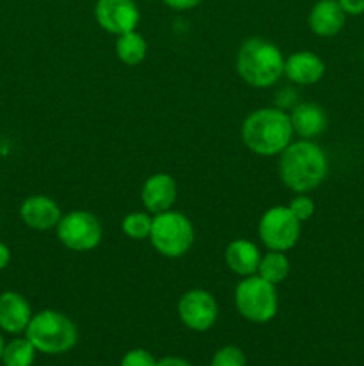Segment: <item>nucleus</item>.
Wrapping results in <instances>:
<instances>
[{
    "instance_id": "f257e3e1",
    "label": "nucleus",
    "mask_w": 364,
    "mask_h": 366,
    "mask_svg": "<svg viewBox=\"0 0 364 366\" xmlns=\"http://www.w3.org/2000/svg\"><path fill=\"white\" fill-rule=\"evenodd\" d=\"M327 172L328 159L323 149L310 139L291 142L280 152L278 175L285 188L291 192H313L325 181Z\"/></svg>"
},
{
    "instance_id": "f03ea898",
    "label": "nucleus",
    "mask_w": 364,
    "mask_h": 366,
    "mask_svg": "<svg viewBox=\"0 0 364 366\" xmlns=\"http://www.w3.org/2000/svg\"><path fill=\"white\" fill-rule=\"evenodd\" d=\"M293 127L289 114L280 107H261L245 118L241 138L248 150L257 156H280L291 143Z\"/></svg>"
},
{
    "instance_id": "7ed1b4c3",
    "label": "nucleus",
    "mask_w": 364,
    "mask_h": 366,
    "mask_svg": "<svg viewBox=\"0 0 364 366\" xmlns=\"http://www.w3.org/2000/svg\"><path fill=\"white\" fill-rule=\"evenodd\" d=\"M285 59L275 43L264 38H248L239 46L236 70L252 88H270L284 75Z\"/></svg>"
},
{
    "instance_id": "20e7f679",
    "label": "nucleus",
    "mask_w": 364,
    "mask_h": 366,
    "mask_svg": "<svg viewBox=\"0 0 364 366\" xmlns=\"http://www.w3.org/2000/svg\"><path fill=\"white\" fill-rule=\"evenodd\" d=\"M25 338L39 352L56 356L74 349L79 331L77 325L66 315L54 310H43L31 318L25 329Z\"/></svg>"
},
{
    "instance_id": "39448f33",
    "label": "nucleus",
    "mask_w": 364,
    "mask_h": 366,
    "mask_svg": "<svg viewBox=\"0 0 364 366\" xmlns=\"http://www.w3.org/2000/svg\"><path fill=\"white\" fill-rule=\"evenodd\" d=\"M148 239L161 256L177 259L191 250L195 243V227L186 214L168 209L153 214Z\"/></svg>"
},
{
    "instance_id": "423d86ee",
    "label": "nucleus",
    "mask_w": 364,
    "mask_h": 366,
    "mask_svg": "<svg viewBox=\"0 0 364 366\" xmlns=\"http://www.w3.org/2000/svg\"><path fill=\"white\" fill-rule=\"evenodd\" d=\"M236 310L245 320L253 324H266L273 320L278 311L277 286L264 281L259 275H248L236 286Z\"/></svg>"
},
{
    "instance_id": "0eeeda50",
    "label": "nucleus",
    "mask_w": 364,
    "mask_h": 366,
    "mask_svg": "<svg viewBox=\"0 0 364 366\" xmlns=\"http://www.w3.org/2000/svg\"><path fill=\"white\" fill-rule=\"evenodd\" d=\"M302 222L288 206H273L259 220V238L268 250L288 252L298 243Z\"/></svg>"
},
{
    "instance_id": "6e6552de",
    "label": "nucleus",
    "mask_w": 364,
    "mask_h": 366,
    "mask_svg": "<svg viewBox=\"0 0 364 366\" xmlns=\"http://www.w3.org/2000/svg\"><path fill=\"white\" fill-rule=\"evenodd\" d=\"M57 238L74 252H88L102 242V225L89 211H71L61 217L56 227Z\"/></svg>"
},
{
    "instance_id": "1a4fd4ad",
    "label": "nucleus",
    "mask_w": 364,
    "mask_h": 366,
    "mask_svg": "<svg viewBox=\"0 0 364 366\" xmlns=\"http://www.w3.org/2000/svg\"><path fill=\"white\" fill-rule=\"evenodd\" d=\"M177 313L186 327L203 332L216 324L218 304L206 290H189L178 299Z\"/></svg>"
},
{
    "instance_id": "9d476101",
    "label": "nucleus",
    "mask_w": 364,
    "mask_h": 366,
    "mask_svg": "<svg viewBox=\"0 0 364 366\" xmlns=\"http://www.w3.org/2000/svg\"><path fill=\"white\" fill-rule=\"evenodd\" d=\"M95 18L103 31L120 36L136 31L139 9L134 0H96Z\"/></svg>"
},
{
    "instance_id": "9b49d317",
    "label": "nucleus",
    "mask_w": 364,
    "mask_h": 366,
    "mask_svg": "<svg viewBox=\"0 0 364 366\" xmlns=\"http://www.w3.org/2000/svg\"><path fill=\"white\" fill-rule=\"evenodd\" d=\"M61 209L54 199L46 195H31L21 202L20 218L32 231H52L61 220Z\"/></svg>"
},
{
    "instance_id": "f8f14e48",
    "label": "nucleus",
    "mask_w": 364,
    "mask_h": 366,
    "mask_svg": "<svg viewBox=\"0 0 364 366\" xmlns=\"http://www.w3.org/2000/svg\"><path fill=\"white\" fill-rule=\"evenodd\" d=\"M177 200V182L168 174H153L141 188V202L150 214L171 209Z\"/></svg>"
},
{
    "instance_id": "ddd939ff",
    "label": "nucleus",
    "mask_w": 364,
    "mask_h": 366,
    "mask_svg": "<svg viewBox=\"0 0 364 366\" xmlns=\"http://www.w3.org/2000/svg\"><path fill=\"white\" fill-rule=\"evenodd\" d=\"M284 75L300 86H313L325 75V63L318 54L310 50H300L285 59Z\"/></svg>"
},
{
    "instance_id": "4468645a",
    "label": "nucleus",
    "mask_w": 364,
    "mask_h": 366,
    "mask_svg": "<svg viewBox=\"0 0 364 366\" xmlns=\"http://www.w3.org/2000/svg\"><path fill=\"white\" fill-rule=\"evenodd\" d=\"M32 318L31 304L21 293L4 292L0 293V329L11 335L25 331Z\"/></svg>"
},
{
    "instance_id": "2eb2a0df",
    "label": "nucleus",
    "mask_w": 364,
    "mask_h": 366,
    "mask_svg": "<svg viewBox=\"0 0 364 366\" xmlns=\"http://www.w3.org/2000/svg\"><path fill=\"white\" fill-rule=\"evenodd\" d=\"M346 14L338 0H318L309 13L310 31L321 38H332L345 27Z\"/></svg>"
},
{
    "instance_id": "dca6fc26",
    "label": "nucleus",
    "mask_w": 364,
    "mask_h": 366,
    "mask_svg": "<svg viewBox=\"0 0 364 366\" xmlns=\"http://www.w3.org/2000/svg\"><path fill=\"white\" fill-rule=\"evenodd\" d=\"M289 120H291L293 132L303 139L316 138L327 129V113H325L323 107L314 102L293 106Z\"/></svg>"
},
{
    "instance_id": "f3484780",
    "label": "nucleus",
    "mask_w": 364,
    "mask_h": 366,
    "mask_svg": "<svg viewBox=\"0 0 364 366\" xmlns=\"http://www.w3.org/2000/svg\"><path fill=\"white\" fill-rule=\"evenodd\" d=\"M225 263L232 274L248 277L256 275L261 263V252L257 245L250 239H232L225 249Z\"/></svg>"
},
{
    "instance_id": "a211bd4d",
    "label": "nucleus",
    "mask_w": 364,
    "mask_h": 366,
    "mask_svg": "<svg viewBox=\"0 0 364 366\" xmlns=\"http://www.w3.org/2000/svg\"><path fill=\"white\" fill-rule=\"evenodd\" d=\"M114 50H116V56L121 63L128 64V66H136V64L145 61L148 45H146V39L139 32L131 31L118 36Z\"/></svg>"
},
{
    "instance_id": "6ab92c4d",
    "label": "nucleus",
    "mask_w": 364,
    "mask_h": 366,
    "mask_svg": "<svg viewBox=\"0 0 364 366\" xmlns=\"http://www.w3.org/2000/svg\"><path fill=\"white\" fill-rule=\"evenodd\" d=\"M289 270H291V264H289V259L285 257V254L278 252V250H270L268 254L261 256L257 275L263 277L264 281L277 286L285 281V277L289 275Z\"/></svg>"
},
{
    "instance_id": "aec40b11",
    "label": "nucleus",
    "mask_w": 364,
    "mask_h": 366,
    "mask_svg": "<svg viewBox=\"0 0 364 366\" xmlns=\"http://www.w3.org/2000/svg\"><path fill=\"white\" fill-rule=\"evenodd\" d=\"M36 352L31 342L27 338H18L13 340L4 347L2 352V363L4 366H32L36 360Z\"/></svg>"
},
{
    "instance_id": "412c9836",
    "label": "nucleus",
    "mask_w": 364,
    "mask_h": 366,
    "mask_svg": "<svg viewBox=\"0 0 364 366\" xmlns=\"http://www.w3.org/2000/svg\"><path fill=\"white\" fill-rule=\"evenodd\" d=\"M152 218L150 213H128L127 217L121 220V231L125 236L131 239H146L150 238V231H152Z\"/></svg>"
},
{
    "instance_id": "4be33fe9",
    "label": "nucleus",
    "mask_w": 364,
    "mask_h": 366,
    "mask_svg": "<svg viewBox=\"0 0 364 366\" xmlns=\"http://www.w3.org/2000/svg\"><path fill=\"white\" fill-rule=\"evenodd\" d=\"M211 366H246V357L241 349L234 345L221 347L216 354H214Z\"/></svg>"
},
{
    "instance_id": "5701e85b",
    "label": "nucleus",
    "mask_w": 364,
    "mask_h": 366,
    "mask_svg": "<svg viewBox=\"0 0 364 366\" xmlns=\"http://www.w3.org/2000/svg\"><path fill=\"white\" fill-rule=\"evenodd\" d=\"M288 207L300 222H307L314 214V202L313 199L305 197V193H298V197H295Z\"/></svg>"
},
{
    "instance_id": "b1692460",
    "label": "nucleus",
    "mask_w": 364,
    "mask_h": 366,
    "mask_svg": "<svg viewBox=\"0 0 364 366\" xmlns=\"http://www.w3.org/2000/svg\"><path fill=\"white\" fill-rule=\"evenodd\" d=\"M156 357L145 349H134L128 350L123 357H121L120 366H156Z\"/></svg>"
},
{
    "instance_id": "393cba45",
    "label": "nucleus",
    "mask_w": 364,
    "mask_h": 366,
    "mask_svg": "<svg viewBox=\"0 0 364 366\" xmlns=\"http://www.w3.org/2000/svg\"><path fill=\"white\" fill-rule=\"evenodd\" d=\"M346 16H360L364 14V0H338Z\"/></svg>"
},
{
    "instance_id": "a878e982",
    "label": "nucleus",
    "mask_w": 364,
    "mask_h": 366,
    "mask_svg": "<svg viewBox=\"0 0 364 366\" xmlns=\"http://www.w3.org/2000/svg\"><path fill=\"white\" fill-rule=\"evenodd\" d=\"M163 2L175 11H188L198 6L202 0H163Z\"/></svg>"
},
{
    "instance_id": "bb28decb",
    "label": "nucleus",
    "mask_w": 364,
    "mask_h": 366,
    "mask_svg": "<svg viewBox=\"0 0 364 366\" xmlns=\"http://www.w3.org/2000/svg\"><path fill=\"white\" fill-rule=\"evenodd\" d=\"M156 366H191L186 360H181V357H163L156 363Z\"/></svg>"
},
{
    "instance_id": "cd10ccee",
    "label": "nucleus",
    "mask_w": 364,
    "mask_h": 366,
    "mask_svg": "<svg viewBox=\"0 0 364 366\" xmlns=\"http://www.w3.org/2000/svg\"><path fill=\"white\" fill-rule=\"evenodd\" d=\"M11 261V250L9 247L6 245V243L0 242V270H4V268L9 264Z\"/></svg>"
},
{
    "instance_id": "c85d7f7f",
    "label": "nucleus",
    "mask_w": 364,
    "mask_h": 366,
    "mask_svg": "<svg viewBox=\"0 0 364 366\" xmlns=\"http://www.w3.org/2000/svg\"><path fill=\"white\" fill-rule=\"evenodd\" d=\"M4 340H2V336H0V360H2V352H4Z\"/></svg>"
}]
</instances>
